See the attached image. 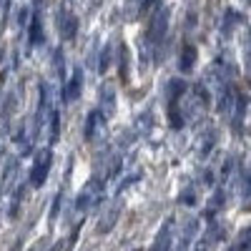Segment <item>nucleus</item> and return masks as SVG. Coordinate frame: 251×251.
Wrapping results in <instances>:
<instances>
[{
    "label": "nucleus",
    "instance_id": "obj_12",
    "mask_svg": "<svg viewBox=\"0 0 251 251\" xmlns=\"http://www.w3.org/2000/svg\"><path fill=\"white\" fill-rule=\"evenodd\" d=\"M118 216H121V206H113L111 211L106 214V219H103V224H98V234H108V231H113V226H116Z\"/></svg>",
    "mask_w": 251,
    "mask_h": 251
},
{
    "label": "nucleus",
    "instance_id": "obj_20",
    "mask_svg": "<svg viewBox=\"0 0 251 251\" xmlns=\"http://www.w3.org/2000/svg\"><path fill=\"white\" fill-rule=\"evenodd\" d=\"M3 80H5V75H3V73H0V88H3Z\"/></svg>",
    "mask_w": 251,
    "mask_h": 251
},
{
    "label": "nucleus",
    "instance_id": "obj_4",
    "mask_svg": "<svg viewBox=\"0 0 251 251\" xmlns=\"http://www.w3.org/2000/svg\"><path fill=\"white\" fill-rule=\"evenodd\" d=\"M55 28H58L63 40H75V33H78V18H75V13H71L68 8H58V13H55Z\"/></svg>",
    "mask_w": 251,
    "mask_h": 251
},
{
    "label": "nucleus",
    "instance_id": "obj_5",
    "mask_svg": "<svg viewBox=\"0 0 251 251\" xmlns=\"http://www.w3.org/2000/svg\"><path fill=\"white\" fill-rule=\"evenodd\" d=\"M174 226H176V219L169 216L163 221V226L158 228V234L151 244V251H171L174 249Z\"/></svg>",
    "mask_w": 251,
    "mask_h": 251
},
{
    "label": "nucleus",
    "instance_id": "obj_15",
    "mask_svg": "<svg viewBox=\"0 0 251 251\" xmlns=\"http://www.w3.org/2000/svg\"><path fill=\"white\" fill-rule=\"evenodd\" d=\"M116 93H113V88L111 86H106L103 88V111L100 113H113V108H116Z\"/></svg>",
    "mask_w": 251,
    "mask_h": 251
},
{
    "label": "nucleus",
    "instance_id": "obj_16",
    "mask_svg": "<svg viewBox=\"0 0 251 251\" xmlns=\"http://www.w3.org/2000/svg\"><path fill=\"white\" fill-rule=\"evenodd\" d=\"M23 196H25V186H20L15 191V196H13V206H10V216L13 219L18 216V208H20V203H23Z\"/></svg>",
    "mask_w": 251,
    "mask_h": 251
},
{
    "label": "nucleus",
    "instance_id": "obj_11",
    "mask_svg": "<svg viewBox=\"0 0 251 251\" xmlns=\"http://www.w3.org/2000/svg\"><path fill=\"white\" fill-rule=\"evenodd\" d=\"M224 201H226V194H224V188H221V191H216V194L211 196V203L206 206V219H208V221L216 219L219 208H224Z\"/></svg>",
    "mask_w": 251,
    "mask_h": 251
},
{
    "label": "nucleus",
    "instance_id": "obj_10",
    "mask_svg": "<svg viewBox=\"0 0 251 251\" xmlns=\"http://www.w3.org/2000/svg\"><path fill=\"white\" fill-rule=\"evenodd\" d=\"M100 121H103V113H100V108H96V111H91V113H88V118H86V131H83L86 141H93V136H96V128L100 126Z\"/></svg>",
    "mask_w": 251,
    "mask_h": 251
},
{
    "label": "nucleus",
    "instance_id": "obj_3",
    "mask_svg": "<svg viewBox=\"0 0 251 251\" xmlns=\"http://www.w3.org/2000/svg\"><path fill=\"white\" fill-rule=\"evenodd\" d=\"M186 91V83L183 80H171L169 83V88H166V96H169V118H171V126L174 128H181L183 126V116L178 113V100Z\"/></svg>",
    "mask_w": 251,
    "mask_h": 251
},
{
    "label": "nucleus",
    "instance_id": "obj_9",
    "mask_svg": "<svg viewBox=\"0 0 251 251\" xmlns=\"http://www.w3.org/2000/svg\"><path fill=\"white\" fill-rule=\"evenodd\" d=\"M196 58H199V53H196L194 46H183L181 58H178V71L181 73H191L196 68Z\"/></svg>",
    "mask_w": 251,
    "mask_h": 251
},
{
    "label": "nucleus",
    "instance_id": "obj_8",
    "mask_svg": "<svg viewBox=\"0 0 251 251\" xmlns=\"http://www.w3.org/2000/svg\"><path fill=\"white\" fill-rule=\"evenodd\" d=\"M28 43L30 48L43 43V20H40V13H33L28 18Z\"/></svg>",
    "mask_w": 251,
    "mask_h": 251
},
{
    "label": "nucleus",
    "instance_id": "obj_14",
    "mask_svg": "<svg viewBox=\"0 0 251 251\" xmlns=\"http://www.w3.org/2000/svg\"><path fill=\"white\" fill-rule=\"evenodd\" d=\"M60 138V111L53 108L50 111V143H58Z\"/></svg>",
    "mask_w": 251,
    "mask_h": 251
},
{
    "label": "nucleus",
    "instance_id": "obj_7",
    "mask_svg": "<svg viewBox=\"0 0 251 251\" xmlns=\"http://www.w3.org/2000/svg\"><path fill=\"white\" fill-rule=\"evenodd\" d=\"M224 236V228L216 224V221H208V228H206V234L199 239V244H196V251H211L216 244H219V239Z\"/></svg>",
    "mask_w": 251,
    "mask_h": 251
},
{
    "label": "nucleus",
    "instance_id": "obj_2",
    "mask_svg": "<svg viewBox=\"0 0 251 251\" xmlns=\"http://www.w3.org/2000/svg\"><path fill=\"white\" fill-rule=\"evenodd\" d=\"M166 28H169V10L158 8L149 23V30H146V43H149V48H156L161 43L166 35Z\"/></svg>",
    "mask_w": 251,
    "mask_h": 251
},
{
    "label": "nucleus",
    "instance_id": "obj_18",
    "mask_svg": "<svg viewBox=\"0 0 251 251\" xmlns=\"http://www.w3.org/2000/svg\"><path fill=\"white\" fill-rule=\"evenodd\" d=\"M60 203H63V194H58V196H55V203H53V208H50V221L58 216V208H60Z\"/></svg>",
    "mask_w": 251,
    "mask_h": 251
},
{
    "label": "nucleus",
    "instance_id": "obj_17",
    "mask_svg": "<svg viewBox=\"0 0 251 251\" xmlns=\"http://www.w3.org/2000/svg\"><path fill=\"white\" fill-rule=\"evenodd\" d=\"M108 58H111V48L106 46V48H103V55H100V73H106V68H108Z\"/></svg>",
    "mask_w": 251,
    "mask_h": 251
},
{
    "label": "nucleus",
    "instance_id": "obj_22",
    "mask_svg": "<svg viewBox=\"0 0 251 251\" xmlns=\"http://www.w3.org/2000/svg\"><path fill=\"white\" fill-rule=\"evenodd\" d=\"M133 251H141V249H133Z\"/></svg>",
    "mask_w": 251,
    "mask_h": 251
},
{
    "label": "nucleus",
    "instance_id": "obj_13",
    "mask_svg": "<svg viewBox=\"0 0 251 251\" xmlns=\"http://www.w3.org/2000/svg\"><path fill=\"white\" fill-rule=\"evenodd\" d=\"M194 236H196V221H188L186 234L181 236V244H176L174 251H188V249H191V239H194Z\"/></svg>",
    "mask_w": 251,
    "mask_h": 251
},
{
    "label": "nucleus",
    "instance_id": "obj_23",
    "mask_svg": "<svg viewBox=\"0 0 251 251\" xmlns=\"http://www.w3.org/2000/svg\"><path fill=\"white\" fill-rule=\"evenodd\" d=\"M28 251H35V249H28Z\"/></svg>",
    "mask_w": 251,
    "mask_h": 251
},
{
    "label": "nucleus",
    "instance_id": "obj_19",
    "mask_svg": "<svg viewBox=\"0 0 251 251\" xmlns=\"http://www.w3.org/2000/svg\"><path fill=\"white\" fill-rule=\"evenodd\" d=\"M196 196H194V191H186V194H181V201L186 203V206H194L196 201H194Z\"/></svg>",
    "mask_w": 251,
    "mask_h": 251
},
{
    "label": "nucleus",
    "instance_id": "obj_21",
    "mask_svg": "<svg viewBox=\"0 0 251 251\" xmlns=\"http://www.w3.org/2000/svg\"><path fill=\"white\" fill-rule=\"evenodd\" d=\"M50 251H58V246H55V249H50Z\"/></svg>",
    "mask_w": 251,
    "mask_h": 251
},
{
    "label": "nucleus",
    "instance_id": "obj_6",
    "mask_svg": "<svg viewBox=\"0 0 251 251\" xmlns=\"http://www.w3.org/2000/svg\"><path fill=\"white\" fill-rule=\"evenodd\" d=\"M80 93H83V71L75 68L71 73V78L66 80V86H63V100H66V103H75L80 98Z\"/></svg>",
    "mask_w": 251,
    "mask_h": 251
},
{
    "label": "nucleus",
    "instance_id": "obj_1",
    "mask_svg": "<svg viewBox=\"0 0 251 251\" xmlns=\"http://www.w3.org/2000/svg\"><path fill=\"white\" fill-rule=\"evenodd\" d=\"M53 169V151L50 149H43L38 156H35V163H33V169L28 174V181L33 188H40L46 181H48V174Z\"/></svg>",
    "mask_w": 251,
    "mask_h": 251
}]
</instances>
